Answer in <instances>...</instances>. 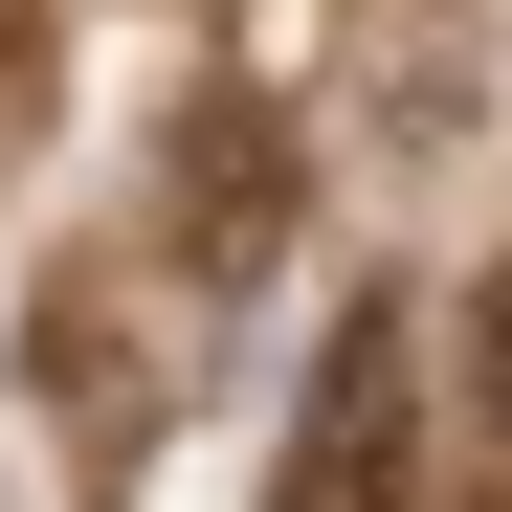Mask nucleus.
Here are the masks:
<instances>
[{"label": "nucleus", "mask_w": 512, "mask_h": 512, "mask_svg": "<svg viewBox=\"0 0 512 512\" xmlns=\"http://www.w3.org/2000/svg\"><path fill=\"white\" fill-rule=\"evenodd\" d=\"M0 512H45V468H23V446H0Z\"/></svg>", "instance_id": "20e7f679"}, {"label": "nucleus", "mask_w": 512, "mask_h": 512, "mask_svg": "<svg viewBox=\"0 0 512 512\" xmlns=\"http://www.w3.org/2000/svg\"><path fill=\"white\" fill-rule=\"evenodd\" d=\"M468 446H490V468H512V268H490V290H468Z\"/></svg>", "instance_id": "7ed1b4c3"}, {"label": "nucleus", "mask_w": 512, "mask_h": 512, "mask_svg": "<svg viewBox=\"0 0 512 512\" xmlns=\"http://www.w3.org/2000/svg\"><path fill=\"white\" fill-rule=\"evenodd\" d=\"M268 512H423V357H401V312H334V357H312V401H290Z\"/></svg>", "instance_id": "f257e3e1"}, {"label": "nucleus", "mask_w": 512, "mask_h": 512, "mask_svg": "<svg viewBox=\"0 0 512 512\" xmlns=\"http://www.w3.org/2000/svg\"><path fill=\"white\" fill-rule=\"evenodd\" d=\"M156 245H179V290H268V245H290V112L268 90H179Z\"/></svg>", "instance_id": "f03ea898"}]
</instances>
